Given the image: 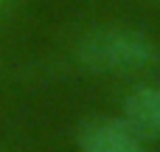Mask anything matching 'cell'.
<instances>
[{
    "label": "cell",
    "mask_w": 160,
    "mask_h": 152,
    "mask_svg": "<svg viewBox=\"0 0 160 152\" xmlns=\"http://www.w3.org/2000/svg\"><path fill=\"white\" fill-rule=\"evenodd\" d=\"M76 62L90 73H141L160 65V48L141 28L98 25L79 39Z\"/></svg>",
    "instance_id": "1"
},
{
    "label": "cell",
    "mask_w": 160,
    "mask_h": 152,
    "mask_svg": "<svg viewBox=\"0 0 160 152\" xmlns=\"http://www.w3.org/2000/svg\"><path fill=\"white\" fill-rule=\"evenodd\" d=\"M82 152H149L124 118H90L79 133Z\"/></svg>",
    "instance_id": "2"
},
{
    "label": "cell",
    "mask_w": 160,
    "mask_h": 152,
    "mask_svg": "<svg viewBox=\"0 0 160 152\" xmlns=\"http://www.w3.org/2000/svg\"><path fill=\"white\" fill-rule=\"evenodd\" d=\"M121 118L143 141L160 138V85L135 87L124 102V116Z\"/></svg>",
    "instance_id": "3"
},
{
    "label": "cell",
    "mask_w": 160,
    "mask_h": 152,
    "mask_svg": "<svg viewBox=\"0 0 160 152\" xmlns=\"http://www.w3.org/2000/svg\"><path fill=\"white\" fill-rule=\"evenodd\" d=\"M3 3H8V0H0V6H3Z\"/></svg>",
    "instance_id": "4"
}]
</instances>
